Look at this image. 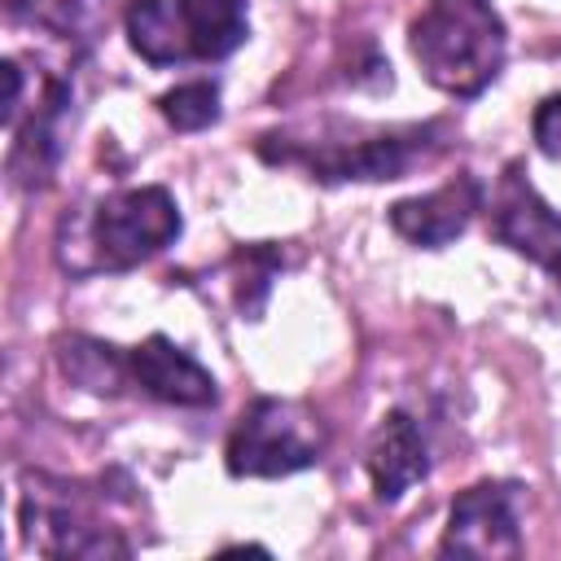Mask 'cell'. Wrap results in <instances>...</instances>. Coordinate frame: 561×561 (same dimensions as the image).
I'll return each instance as SVG.
<instances>
[{
  "label": "cell",
  "instance_id": "obj_9",
  "mask_svg": "<svg viewBox=\"0 0 561 561\" xmlns=\"http://www.w3.org/2000/svg\"><path fill=\"white\" fill-rule=\"evenodd\" d=\"M368 473L377 486V500L394 504L408 486H416L430 473V451H425V434L408 412H390L381 416L373 443H368Z\"/></svg>",
  "mask_w": 561,
  "mask_h": 561
},
{
  "label": "cell",
  "instance_id": "obj_7",
  "mask_svg": "<svg viewBox=\"0 0 561 561\" xmlns=\"http://www.w3.org/2000/svg\"><path fill=\"white\" fill-rule=\"evenodd\" d=\"M482 202H486L482 184H478L473 175H456V180H447V184L434 188V193L394 202V206H390V228H394L403 241H412V245L438 250V245L456 241V237L469 228V219L482 210Z\"/></svg>",
  "mask_w": 561,
  "mask_h": 561
},
{
  "label": "cell",
  "instance_id": "obj_10",
  "mask_svg": "<svg viewBox=\"0 0 561 561\" xmlns=\"http://www.w3.org/2000/svg\"><path fill=\"white\" fill-rule=\"evenodd\" d=\"M123 26H127L131 48L149 66H180V61L193 57L175 0H131L127 13H123Z\"/></svg>",
  "mask_w": 561,
  "mask_h": 561
},
{
  "label": "cell",
  "instance_id": "obj_8",
  "mask_svg": "<svg viewBox=\"0 0 561 561\" xmlns=\"http://www.w3.org/2000/svg\"><path fill=\"white\" fill-rule=\"evenodd\" d=\"M127 364H131V381L162 399V403H180V408H210L219 399L215 390V377L184 351L175 346L171 337L153 333L145 337L136 351H127Z\"/></svg>",
  "mask_w": 561,
  "mask_h": 561
},
{
  "label": "cell",
  "instance_id": "obj_4",
  "mask_svg": "<svg viewBox=\"0 0 561 561\" xmlns=\"http://www.w3.org/2000/svg\"><path fill=\"white\" fill-rule=\"evenodd\" d=\"M180 206L162 184L123 188L96 202L88 241H92V267L101 272H127L158 250H167L180 237Z\"/></svg>",
  "mask_w": 561,
  "mask_h": 561
},
{
  "label": "cell",
  "instance_id": "obj_3",
  "mask_svg": "<svg viewBox=\"0 0 561 561\" xmlns=\"http://www.w3.org/2000/svg\"><path fill=\"white\" fill-rule=\"evenodd\" d=\"M324 451V425L294 399H254L232 438H228V473L232 478H285L311 469Z\"/></svg>",
  "mask_w": 561,
  "mask_h": 561
},
{
  "label": "cell",
  "instance_id": "obj_13",
  "mask_svg": "<svg viewBox=\"0 0 561 561\" xmlns=\"http://www.w3.org/2000/svg\"><path fill=\"white\" fill-rule=\"evenodd\" d=\"M158 110L175 131H202V127H210L219 118V88L210 79L180 83V88L158 96Z\"/></svg>",
  "mask_w": 561,
  "mask_h": 561
},
{
  "label": "cell",
  "instance_id": "obj_5",
  "mask_svg": "<svg viewBox=\"0 0 561 561\" xmlns=\"http://www.w3.org/2000/svg\"><path fill=\"white\" fill-rule=\"evenodd\" d=\"M486 215H491V237L504 241L508 250L526 254L530 263H539L561 289V215L535 193L522 162L504 167V175L495 180Z\"/></svg>",
  "mask_w": 561,
  "mask_h": 561
},
{
  "label": "cell",
  "instance_id": "obj_14",
  "mask_svg": "<svg viewBox=\"0 0 561 561\" xmlns=\"http://www.w3.org/2000/svg\"><path fill=\"white\" fill-rule=\"evenodd\" d=\"M88 4L92 0H9L13 13H26L31 22H44V26H57V31H75Z\"/></svg>",
  "mask_w": 561,
  "mask_h": 561
},
{
  "label": "cell",
  "instance_id": "obj_6",
  "mask_svg": "<svg viewBox=\"0 0 561 561\" xmlns=\"http://www.w3.org/2000/svg\"><path fill=\"white\" fill-rule=\"evenodd\" d=\"M443 552L460 557H517L522 552V530H517V508H513V486L508 482H478L456 495Z\"/></svg>",
  "mask_w": 561,
  "mask_h": 561
},
{
  "label": "cell",
  "instance_id": "obj_12",
  "mask_svg": "<svg viewBox=\"0 0 561 561\" xmlns=\"http://www.w3.org/2000/svg\"><path fill=\"white\" fill-rule=\"evenodd\" d=\"M61 368L70 381H79L83 390H96V394H114L123 381H131L127 355H118V346L96 342V337H66Z\"/></svg>",
  "mask_w": 561,
  "mask_h": 561
},
{
  "label": "cell",
  "instance_id": "obj_1",
  "mask_svg": "<svg viewBox=\"0 0 561 561\" xmlns=\"http://www.w3.org/2000/svg\"><path fill=\"white\" fill-rule=\"evenodd\" d=\"M421 75L451 92L478 96L504 66V22L491 0H430L408 31Z\"/></svg>",
  "mask_w": 561,
  "mask_h": 561
},
{
  "label": "cell",
  "instance_id": "obj_15",
  "mask_svg": "<svg viewBox=\"0 0 561 561\" xmlns=\"http://www.w3.org/2000/svg\"><path fill=\"white\" fill-rule=\"evenodd\" d=\"M535 145L548 158H561V92L539 101V110H535Z\"/></svg>",
  "mask_w": 561,
  "mask_h": 561
},
{
  "label": "cell",
  "instance_id": "obj_2",
  "mask_svg": "<svg viewBox=\"0 0 561 561\" xmlns=\"http://www.w3.org/2000/svg\"><path fill=\"white\" fill-rule=\"evenodd\" d=\"M443 145V127L425 123V127H390V131H359L351 136H263L259 153L267 162H298L307 167L316 180H403L416 162H425L430 153H438Z\"/></svg>",
  "mask_w": 561,
  "mask_h": 561
},
{
  "label": "cell",
  "instance_id": "obj_11",
  "mask_svg": "<svg viewBox=\"0 0 561 561\" xmlns=\"http://www.w3.org/2000/svg\"><path fill=\"white\" fill-rule=\"evenodd\" d=\"M180 22L188 31V48L202 61H219L237 53L250 35V9L245 0H175Z\"/></svg>",
  "mask_w": 561,
  "mask_h": 561
}]
</instances>
